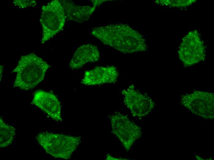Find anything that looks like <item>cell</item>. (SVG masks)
Here are the masks:
<instances>
[{"label": "cell", "instance_id": "6da1fadb", "mask_svg": "<svg viewBox=\"0 0 214 160\" xmlns=\"http://www.w3.org/2000/svg\"><path fill=\"white\" fill-rule=\"evenodd\" d=\"M91 34L104 44L123 53L132 54L147 49L143 36L127 24L116 23L95 27Z\"/></svg>", "mask_w": 214, "mask_h": 160}, {"label": "cell", "instance_id": "30bf717a", "mask_svg": "<svg viewBox=\"0 0 214 160\" xmlns=\"http://www.w3.org/2000/svg\"><path fill=\"white\" fill-rule=\"evenodd\" d=\"M119 75L114 66H98L85 71L81 82L86 86L101 85L115 83Z\"/></svg>", "mask_w": 214, "mask_h": 160}, {"label": "cell", "instance_id": "8fae6325", "mask_svg": "<svg viewBox=\"0 0 214 160\" xmlns=\"http://www.w3.org/2000/svg\"><path fill=\"white\" fill-rule=\"evenodd\" d=\"M59 1L64 9L67 20L80 23L88 20L96 8L108 0H91L92 6L77 5L71 0Z\"/></svg>", "mask_w": 214, "mask_h": 160}, {"label": "cell", "instance_id": "7a4b0ae2", "mask_svg": "<svg viewBox=\"0 0 214 160\" xmlns=\"http://www.w3.org/2000/svg\"><path fill=\"white\" fill-rule=\"evenodd\" d=\"M50 66L34 53L22 56L12 73H16L13 87L24 90L34 88L44 79Z\"/></svg>", "mask_w": 214, "mask_h": 160}, {"label": "cell", "instance_id": "ba28073f", "mask_svg": "<svg viewBox=\"0 0 214 160\" xmlns=\"http://www.w3.org/2000/svg\"><path fill=\"white\" fill-rule=\"evenodd\" d=\"M122 94L125 105L134 117L145 116L154 109L155 103L153 100L137 89L133 84L123 90Z\"/></svg>", "mask_w": 214, "mask_h": 160}, {"label": "cell", "instance_id": "277c9868", "mask_svg": "<svg viewBox=\"0 0 214 160\" xmlns=\"http://www.w3.org/2000/svg\"><path fill=\"white\" fill-rule=\"evenodd\" d=\"M66 16L59 0L52 1L42 8L40 22L42 28L41 42L43 44L63 29Z\"/></svg>", "mask_w": 214, "mask_h": 160}, {"label": "cell", "instance_id": "3957f363", "mask_svg": "<svg viewBox=\"0 0 214 160\" xmlns=\"http://www.w3.org/2000/svg\"><path fill=\"white\" fill-rule=\"evenodd\" d=\"M35 138L47 154L66 160L70 158L81 141L80 136L47 132L39 133Z\"/></svg>", "mask_w": 214, "mask_h": 160}, {"label": "cell", "instance_id": "5bb4252c", "mask_svg": "<svg viewBox=\"0 0 214 160\" xmlns=\"http://www.w3.org/2000/svg\"><path fill=\"white\" fill-rule=\"evenodd\" d=\"M13 3L15 6L20 8L34 7L37 4L36 1L33 0H15L14 1Z\"/></svg>", "mask_w": 214, "mask_h": 160}, {"label": "cell", "instance_id": "9a60e30c", "mask_svg": "<svg viewBox=\"0 0 214 160\" xmlns=\"http://www.w3.org/2000/svg\"><path fill=\"white\" fill-rule=\"evenodd\" d=\"M106 160H121L111 156L110 155L107 154L106 158Z\"/></svg>", "mask_w": 214, "mask_h": 160}, {"label": "cell", "instance_id": "7c38bea8", "mask_svg": "<svg viewBox=\"0 0 214 160\" xmlns=\"http://www.w3.org/2000/svg\"><path fill=\"white\" fill-rule=\"evenodd\" d=\"M100 58V52L95 45L88 44L79 47L75 52L69 64L73 70H77L89 63L96 62Z\"/></svg>", "mask_w": 214, "mask_h": 160}, {"label": "cell", "instance_id": "8992f818", "mask_svg": "<svg viewBox=\"0 0 214 160\" xmlns=\"http://www.w3.org/2000/svg\"><path fill=\"white\" fill-rule=\"evenodd\" d=\"M178 53L180 60L186 66L204 59L205 47L197 31L190 32L183 38Z\"/></svg>", "mask_w": 214, "mask_h": 160}, {"label": "cell", "instance_id": "52a82bcc", "mask_svg": "<svg viewBox=\"0 0 214 160\" xmlns=\"http://www.w3.org/2000/svg\"><path fill=\"white\" fill-rule=\"evenodd\" d=\"M181 104L194 114L204 118L214 117V95L212 93L196 91L183 96Z\"/></svg>", "mask_w": 214, "mask_h": 160}, {"label": "cell", "instance_id": "4fadbf2b", "mask_svg": "<svg viewBox=\"0 0 214 160\" xmlns=\"http://www.w3.org/2000/svg\"><path fill=\"white\" fill-rule=\"evenodd\" d=\"M16 134L15 129L6 123L0 118V147L1 148L10 145L14 140Z\"/></svg>", "mask_w": 214, "mask_h": 160}, {"label": "cell", "instance_id": "9c48e42d", "mask_svg": "<svg viewBox=\"0 0 214 160\" xmlns=\"http://www.w3.org/2000/svg\"><path fill=\"white\" fill-rule=\"evenodd\" d=\"M32 102L54 120L57 122L62 121L60 103L53 93L37 90L34 94Z\"/></svg>", "mask_w": 214, "mask_h": 160}, {"label": "cell", "instance_id": "5b68a950", "mask_svg": "<svg viewBox=\"0 0 214 160\" xmlns=\"http://www.w3.org/2000/svg\"><path fill=\"white\" fill-rule=\"evenodd\" d=\"M112 132L119 139L124 148L129 151L136 140L142 135L141 128L128 117L119 112L109 116Z\"/></svg>", "mask_w": 214, "mask_h": 160}]
</instances>
